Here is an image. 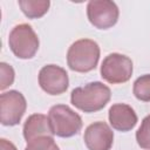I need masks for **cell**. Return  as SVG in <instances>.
Here are the masks:
<instances>
[{
    "instance_id": "obj_1",
    "label": "cell",
    "mask_w": 150,
    "mask_h": 150,
    "mask_svg": "<svg viewBox=\"0 0 150 150\" xmlns=\"http://www.w3.org/2000/svg\"><path fill=\"white\" fill-rule=\"evenodd\" d=\"M110 96V88L100 81H95L75 88L70 94V102L84 112H96L107 105Z\"/></svg>"
},
{
    "instance_id": "obj_2",
    "label": "cell",
    "mask_w": 150,
    "mask_h": 150,
    "mask_svg": "<svg viewBox=\"0 0 150 150\" xmlns=\"http://www.w3.org/2000/svg\"><path fill=\"white\" fill-rule=\"evenodd\" d=\"M100 59V47L90 39H81L71 43L67 52L68 67L77 73H88L96 68Z\"/></svg>"
},
{
    "instance_id": "obj_3",
    "label": "cell",
    "mask_w": 150,
    "mask_h": 150,
    "mask_svg": "<svg viewBox=\"0 0 150 150\" xmlns=\"http://www.w3.org/2000/svg\"><path fill=\"white\" fill-rule=\"evenodd\" d=\"M48 118L54 135L67 138L77 135L82 129V118L66 104L53 105L48 111Z\"/></svg>"
},
{
    "instance_id": "obj_4",
    "label": "cell",
    "mask_w": 150,
    "mask_h": 150,
    "mask_svg": "<svg viewBox=\"0 0 150 150\" xmlns=\"http://www.w3.org/2000/svg\"><path fill=\"white\" fill-rule=\"evenodd\" d=\"M8 45L13 54L22 60L32 59L39 49V38L28 23L16 25L9 33Z\"/></svg>"
},
{
    "instance_id": "obj_5",
    "label": "cell",
    "mask_w": 150,
    "mask_h": 150,
    "mask_svg": "<svg viewBox=\"0 0 150 150\" xmlns=\"http://www.w3.org/2000/svg\"><path fill=\"white\" fill-rule=\"evenodd\" d=\"M132 75V61L118 53L107 55L101 64V76L111 84L124 83Z\"/></svg>"
},
{
    "instance_id": "obj_6",
    "label": "cell",
    "mask_w": 150,
    "mask_h": 150,
    "mask_svg": "<svg viewBox=\"0 0 150 150\" xmlns=\"http://www.w3.org/2000/svg\"><path fill=\"white\" fill-rule=\"evenodd\" d=\"M27 102L18 90L5 91L0 95V121L2 125L13 127L19 124L26 112Z\"/></svg>"
},
{
    "instance_id": "obj_7",
    "label": "cell",
    "mask_w": 150,
    "mask_h": 150,
    "mask_svg": "<svg viewBox=\"0 0 150 150\" xmlns=\"http://www.w3.org/2000/svg\"><path fill=\"white\" fill-rule=\"evenodd\" d=\"M118 7L114 1L93 0L87 5L88 20L98 29H108L115 26L118 20Z\"/></svg>"
},
{
    "instance_id": "obj_8",
    "label": "cell",
    "mask_w": 150,
    "mask_h": 150,
    "mask_svg": "<svg viewBox=\"0 0 150 150\" xmlns=\"http://www.w3.org/2000/svg\"><path fill=\"white\" fill-rule=\"evenodd\" d=\"M39 84L43 91L49 95L63 94L69 86V79L66 69L56 64H47L39 71Z\"/></svg>"
},
{
    "instance_id": "obj_9",
    "label": "cell",
    "mask_w": 150,
    "mask_h": 150,
    "mask_svg": "<svg viewBox=\"0 0 150 150\" xmlns=\"http://www.w3.org/2000/svg\"><path fill=\"white\" fill-rule=\"evenodd\" d=\"M83 141L89 150H110L114 143V132L105 122H94L84 130Z\"/></svg>"
},
{
    "instance_id": "obj_10",
    "label": "cell",
    "mask_w": 150,
    "mask_h": 150,
    "mask_svg": "<svg viewBox=\"0 0 150 150\" xmlns=\"http://www.w3.org/2000/svg\"><path fill=\"white\" fill-rule=\"evenodd\" d=\"M108 118L112 129L125 132L137 124V115L135 110L125 103H116L109 108Z\"/></svg>"
},
{
    "instance_id": "obj_11",
    "label": "cell",
    "mask_w": 150,
    "mask_h": 150,
    "mask_svg": "<svg viewBox=\"0 0 150 150\" xmlns=\"http://www.w3.org/2000/svg\"><path fill=\"white\" fill-rule=\"evenodd\" d=\"M22 132H23V137L27 141V143L39 137H43V136L53 137L54 136V132L49 123V118L43 114L30 115L23 124Z\"/></svg>"
},
{
    "instance_id": "obj_12",
    "label": "cell",
    "mask_w": 150,
    "mask_h": 150,
    "mask_svg": "<svg viewBox=\"0 0 150 150\" xmlns=\"http://www.w3.org/2000/svg\"><path fill=\"white\" fill-rule=\"evenodd\" d=\"M18 4L22 13L29 19H39L43 16L50 6L48 0H20Z\"/></svg>"
},
{
    "instance_id": "obj_13",
    "label": "cell",
    "mask_w": 150,
    "mask_h": 150,
    "mask_svg": "<svg viewBox=\"0 0 150 150\" xmlns=\"http://www.w3.org/2000/svg\"><path fill=\"white\" fill-rule=\"evenodd\" d=\"M132 91L137 100L142 102H150V74H145L136 79Z\"/></svg>"
},
{
    "instance_id": "obj_14",
    "label": "cell",
    "mask_w": 150,
    "mask_h": 150,
    "mask_svg": "<svg viewBox=\"0 0 150 150\" xmlns=\"http://www.w3.org/2000/svg\"><path fill=\"white\" fill-rule=\"evenodd\" d=\"M136 141L142 149L150 150V115L143 118L138 130L136 131Z\"/></svg>"
},
{
    "instance_id": "obj_15",
    "label": "cell",
    "mask_w": 150,
    "mask_h": 150,
    "mask_svg": "<svg viewBox=\"0 0 150 150\" xmlns=\"http://www.w3.org/2000/svg\"><path fill=\"white\" fill-rule=\"evenodd\" d=\"M25 150H60L53 137L43 136L27 143Z\"/></svg>"
},
{
    "instance_id": "obj_16",
    "label": "cell",
    "mask_w": 150,
    "mask_h": 150,
    "mask_svg": "<svg viewBox=\"0 0 150 150\" xmlns=\"http://www.w3.org/2000/svg\"><path fill=\"white\" fill-rule=\"evenodd\" d=\"M0 89L5 90L7 87H9L11 84H13L14 82V69L11 64L6 63V62H1L0 63Z\"/></svg>"
},
{
    "instance_id": "obj_17",
    "label": "cell",
    "mask_w": 150,
    "mask_h": 150,
    "mask_svg": "<svg viewBox=\"0 0 150 150\" xmlns=\"http://www.w3.org/2000/svg\"><path fill=\"white\" fill-rule=\"evenodd\" d=\"M0 150H18V149L12 142H9L5 138H1L0 139Z\"/></svg>"
}]
</instances>
